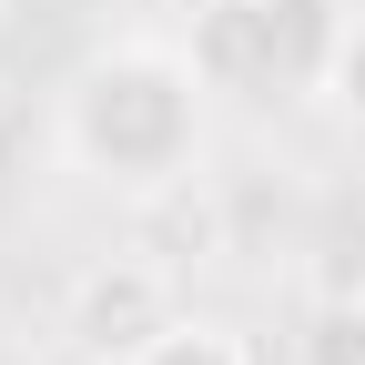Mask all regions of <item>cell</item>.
<instances>
[{
	"instance_id": "7a4b0ae2",
	"label": "cell",
	"mask_w": 365,
	"mask_h": 365,
	"mask_svg": "<svg viewBox=\"0 0 365 365\" xmlns=\"http://www.w3.org/2000/svg\"><path fill=\"white\" fill-rule=\"evenodd\" d=\"M345 21V0H193L182 51L234 102H284V91H325Z\"/></svg>"
},
{
	"instance_id": "277c9868",
	"label": "cell",
	"mask_w": 365,
	"mask_h": 365,
	"mask_svg": "<svg viewBox=\"0 0 365 365\" xmlns=\"http://www.w3.org/2000/svg\"><path fill=\"white\" fill-rule=\"evenodd\" d=\"M132 365H254V345L223 325V314H193V304H182V314H173V325H163L143 355H132Z\"/></svg>"
},
{
	"instance_id": "6da1fadb",
	"label": "cell",
	"mask_w": 365,
	"mask_h": 365,
	"mask_svg": "<svg viewBox=\"0 0 365 365\" xmlns=\"http://www.w3.org/2000/svg\"><path fill=\"white\" fill-rule=\"evenodd\" d=\"M203 102L213 81L182 41H102L61 81V163L122 203L193 193L203 173Z\"/></svg>"
},
{
	"instance_id": "8992f818",
	"label": "cell",
	"mask_w": 365,
	"mask_h": 365,
	"mask_svg": "<svg viewBox=\"0 0 365 365\" xmlns=\"http://www.w3.org/2000/svg\"><path fill=\"white\" fill-rule=\"evenodd\" d=\"M325 102L345 112V122H365V11L345 21V41H335V71H325Z\"/></svg>"
},
{
	"instance_id": "5b68a950",
	"label": "cell",
	"mask_w": 365,
	"mask_h": 365,
	"mask_svg": "<svg viewBox=\"0 0 365 365\" xmlns=\"http://www.w3.org/2000/svg\"><path fill=\"white\" fill-rule=\"evenodd\" d=\"M294 365H365V294H325L294 325Z\"/></svg>"
},
{
	"instance_id": "3957f363",
	"label": "cell",
	"mask_w": 365,
	"mask_h": 365,
	"mask_svg": "<svg viewBox=\"0 0 365 365\" xmlns=\"http://www.w3.org/2000/svg\"><path fill=\"white\" fill-rule=\"evenodd\" d=\"M173 314H182L173 264H153V254H91V264L71 274V294H61V335H71L91 365H132Z\"/></svg>"
}]
</instances>
